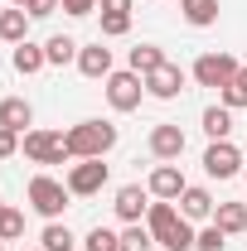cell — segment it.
Returning <instances> with one entry per match:
<instances>
[{
  "label": "cell",
  "mask_w": 247,
  "mask_h": 251,
  "mask_svg": "<svg viewBox=\"0 0 247 251\" xmlns=\"http://www.w3.org/2000/svg\"><path fill=\"white\" fill-rule=\"evenodd\" d=\"M238 68H243V63L233 58V53H199V58H194V82L223 92V87L238 77Z\"/></svg>",
  "instance_id": "cell-6"
},
{
  "label": "cell",
  "mask_w": 247,
  "mask_h": 251,
  "mask_svg": "<svg viewBox=\"0 0 247 251\" xmlns=\"http://www.w3.org/2000/svg\"><path fill=\"white\" fill-rule=\"evenodd\" d=\"M209 222H218L228 237H238V232H247V203H218Z\"/></svg>",
  "instance_id": "cell-19"
},
{
  "label": "cell",
  "mask_w": 247,
  "mask_h": 251,
  "mask_svg": "<svg viewBox=\"0 0 247 251\" xmlns=\"http://www.w3.org/2000/svg\"><path fill=\"white\" fill-rule=\"evenodd\" d=\"M97 15H102V34L107 39H122L131 29V0H97Z\"/></svg>",
  "instance_id": "cell-13"
},
{
  "label": "cell",
  "mask_w": 247,
  "mask_h": 251,
  "mask_svg": "<svg viewBox=\"0 0 247 251\" xmlns=\"http://www.w3.org/2000/svg\"><path fill=\"white\" fill-rule=\"evenodd\" d=\"M68 193L73 198H93V193H102V184H107V164L102 159H73V169H68Z\"/></svg>",
  "instance_id": "cell-7"
},
{
  "label": "cell",
  "mask_w": 247,
  "mask_h": 251,
  "mask_svg": "<svg viewBox=\"0 0 247 251\" xmlns=\"http://www.w3.org/2000/svg\"><path fill=\"white\" fill-rule=\"evenodd\" d=\"M0 208H5V198H0Z\"/></svg>",
  "instance_id": "cell-36"
},
{
  "label": "cell",
  "mask_w": 247,
  "mask_h": 251,
  "mask_svg": "<svg viewBox=\"0 0 247 251\" xmlns=\"http://www.w3.org/2000/svg\"><path fill=\"white\" fill-rule=\"evenodd\" d=\"M223 247H228V232L218 222H209L204 232H194V251H223Z\"/></svg>",
  "instance_id": "cell-29"
},
{
  "label": "cell",
  "mask_w": 247,
  "mask_h": 251,
  "mask_svg": "<svg viewBox=\"0 0 247 251\" xmlns=\"http://www.w3.org/2000/svg\"><path fill=\"white\" fill-rule=\"evenodd\" d=\"M180 15L194 29H209V25H218V0H180Z\"/></svg>",
  "instance_id": "cell-20"
},
{
  "label": "cell",
  "mask_w": 247,
  "mask_h": 251,
  "mask_svg": "<svg viewBox=\"0 0 247 251\" xmlns=\"http://www.w3.org/2000/svg\"><path fill=\"white\" fill-rule=\"evenodd\" d=\"M180 213H185L189 222L214 218V193H209V188H199V184H189L185 193H180Z\"/></svg>",
  "instance_id": "cell-17"
},
{
  "label": "cell",
  "mask_w": 247,
  "mask_h": 251,
  "mask_svg": "<svg viewBox=\"0 0 247 251\" xmlns=\"http://www.w3.org/2000/svg\"><path fill=\"white\" fill-rule=\"evenodd\" d=\"M68 203H73V193H68L63 179H54V174H34V179H30V208L39 213V218L59 222Z\"/></svg>",
  "instance_id": "cell-3"
},
{
  "label": "cell",
  "mask_w": 247,
  "mask_h": 251,
  "mask_svg": "<svg viewBox=\"0 0 247 251\" xmlns=\"http://www.w3.org/2000/svg\"><path fill=\"white\" fill-rule=\"evenodd\" d=\"M25 10H30V20H49L54 10H63V0H30Z\"/></svg>",
  "instance_id": "cell-31"
},
{
  "label": "cell",
  "mask_w": 247,
  "mask_h": 251,
  "mask_svg": "<svg viewBox=\"0 0 247 251\" xmlns=\"http://www.w3.org/2000/svg\"><path fill=\"white\" fill-rule=\"evenodd\" d=\"M180 92H185V73H180L170 58L160 63L155 73H146V97H155V101H175Z\"/></svg>",
  "instance_id": "cell-9"
},
{
  "label": "cell",
  "mask_w": 247,
  "mask_h": 251,
  "mask_svg": "<svg viewBox=\"0 0 247 251\" xmlns=\"http://www.w3.org/2000/svg\"><path fill=\"white\" fill-rule=\"evenodd\" d=\"M204 135L209 140H228L233 135V111L218 101V106H204Z\"/></svg>",
  "instance_id": "cell-22"
},
{
  "label": "cell",
  "mask_w": 247,
  "mask_h": 251,
  "mask_svg": "<svg viewBox=\"0 0 247 251\" xmlns=\"http://www.w3.org/2000/svg\"><path fill=\"white\" fill-rule=\"evenodd\" d=\"M146 188H151V198H160V203H180V193H185L189 184H185V174H180L175 164H155Z\"/></svg>",
  "instance_id": "cell-11"
},
{
  "label": "cell",
  "mask_w": 247,
  "mask_h": 251,
  "mask_svg": "<svg viewBox=\"0 0 247 251\" xmlns=\"http://www.w3.org/2000/svg\"><path fill=\"white\" fill-rule=\"evenodd\" d=\"M78 73H83V77H102V82H107V77L117 73V68H112V49H102V39L88 44V49H78Z\"/></svg>",
  "instance_id": "cell-14"
},
{
  "label": "cell",
  "mask_w": 247,
  "mask_h": 251,
  "mask_svg": "<svg viewBox=\"0 0 247 251\" xmlns=\"http://www.w3.org/2000/svg\"><path fill=\"white\" fill-rule=\"evenodd\" d=\"M20 140H25L20 130H5V126H0V159H15V155H20Z\"/></svg>",
  "instance_id": "cell-30"
},
{
  "label": "cell",
  "mask_w": 247,
  "mask_h": 251,
  "mask_svg": "<svg viewBox=\"0 0 247 251\" xmlns=\"http://www.w3.org/2000/svg\"><path fill=\"white\" fill-rule=\"evenodd\" d=\"M122 251H155L151 227H146V222H126V232H122Z\"/></svg>",
  "instance_id": "cell-25"
},
{
  "label": "cell",
  "mask_w": 247,
  "mask_h": 251,
  "mask_svg": "<svg viewBox=\"0 0 247 251\" xmlns=\"http://www.w3.org/2000/svg\"><path fill=\"white\" fill-rule=\"evenodd\" d=\"M20 237H25V213L5 203L0 208V242H20Z\"/></svg>",
  "instance_id": "cell-27"
},
{
  "label": "cell",
  "mask_w": 247,
  "mask_h": 251,
  "mask_svg": "<svg viewBox=\"0 0 247 251\" xmlns=\"http://www.w3.org/2000/svg\"><path fill=\"white\" fill-rule=\"evenodd\" d=\"M10 5H30V0H10Z\"/></svg>",
  "instance_id": "cell-33"
},
{
  "label": "cell",
  "mask_w": 247,
  "mask_h": 251,
  "mask_svg": "<svg viewBox=\"0 0 247 251\" xmlns=\"http://www.w3.org/2000/svg\"><path fill=\"white\" fill-rule=\"evenodd\" d=\"M63 10H68L73 20H83V15H93V10H97V0H63Z\"/></svg>",
  "instance_id": "cell-32"
},
{
  "label": "cell",
  "mask_w": 247,
  "mask_h": 251,
  "mask_svg": "<svg viewBox=\"0 0 247 251\" xmlns=\"http://www.w3.org/2000/svg\"><path fill=\"white\" fill-rule=\"evenodd\" d=\"M160 63H165V49H155V44H136V49H131V73H141V77L155 73Z\"/></svg>",
  "instance_id": "cell-24"
},
{
  "label": "cell",
  "mask_w": 247,
  "mask_h": 251,
  "mask_svg": "<svg viewBox=\"0 0 247 251\" xmlns=\"http://www.w3.org/2000/svg\"><path fill=\"white\" fill-rule=\"evenodd\" d=\"M0 251H5V242H0Z\"/></svg>",
  "instance_id": "cell-37"
},
{
  "label": "cell",
  "mask_w": 247,
  "mask_h": 251,
  "mask_svg": "<svg viewBox=\"0 0 247 251\" xmlns=\"http://www.w3.org/2000/svg\"><path fill=\"white\" fill-rule=\"evenodd\" d=\"M243 179H247V164H243Z\"/></svg>",
  "instance_id": "cell-34"
},
{
  "label": "cell",
  "mask_w": 247,
  "mask_h": 251,
  "mask_svg": "<svg viewBox=\"0 0 247 251\" xmlns=\"http://www.w3.org/2000/svg\"><path fill=\"white\" fill-rule=\"evenodd\" d=\"M218 97H223V106H228V111H243V106H247V63L238 68V77H233Z\"/></svg>",
  "instance_id": "cell-26"
},
{
  "label": "cell",
  "mask_w": 247,
  "mask_h": 251,
  "mask_svg": "<svg viewBox=\"0 0 247 251\" xmlns=\"http://www.w3.org/2000/svg\"><path fill=\"white\" fill-rule=\"evenodd\" d=\"M73 242H78V237H73L68 222H49V227L39 232V247L44 251H73Z\"/></svg>",
  "instance_id": "cell-23"
},
{
  "label": "cell",
  "mask_w": 247,
  "mask_h": 251,
  "mask_svg": "<svg viewBox=\"0 0 247 251\" xmlns=\"http://www.w3.org/2000/svg\"><path fill=\"white\" fill-rule=\"evenodd\" d=\"M0 39H5V44H25V39H30V10H25V5L0 10Z\"/></svg>",
  "instance_id": "cell-18"
},
{
  "label": "cell",
  "mask_w": 247,
  "mask_h": 251,
  "mask_svg": "<svg viewBox=\"0 0 247 251\" xmlns=\"http://www.w3.org/2000/svg\"><path fill=\"white\" fill-rule=\"evenodd\" d=\"M78 49H83V44H78L73 34H49V44H44V53H49V63H54V68L78 63Z\"/></svg>",
  "instance_id": "cell-21"
},
{
  "label": "cell",
  "mask_w": 247,
  "mask_h": 251,
  "mask_svg": "<svg viewBox=\"0 0 247 251\" xmlns=\"http://www.w3.org/2000/svg\"><path fill=\"white\" fill-rule=\"evenodd\" d=\"M30 251H44V247H30Z\"/></svg>",
  "instance_id": "cell-35"
},
{
  "label": "cell",
  "mask_w": 247,
  "mask_h": 251,
  "mask_svg": "<svg viewBox=\"0 0 247 251\" xmlns=\"http://www.w3.org/2000/svg\"><path fill=\"white\" fill-rule=\"evenodd\" d=\"M102 92H107V106H112V111H136L141 97H146V77L131 73V68H117V73L102 82Z\"/></svg>",
  "instance_id": "cell-4"
},
{
  "label": "cell",
  "mask_w": 247,
  "mask_h": 251,
  "mask_svg": "<svg viewBox=\"0 0 247 251\" xmlns=\"http://www.w3.org/2000/svg\"><path fill=\"white\" fill-rule=\"evenodd\" d=\"M20 150L25 159L34 164H68V145H63V130H25V140H20Z\"/></svg>",
  "instance_id": "cell-5"
},
{
  "label": "cell",
  "mask_w": 247,
  "mask_h": 251,
  "mask_svg": "<svg viewBox=\"0 0 247 251\" xmlns=\"http://www.w3.org/2000/svg\"><path fill=\"white\" fill-rule=\"evenodd\" d=\"M0 126H5V130H20V135H25V130L34 126V106L25 101V97H5V101H0Z\"/></svg>",
  "instance_id": "cell-16"
},
{
  "label": "cell",
  "mask_w": 247,
  "mask_h": 251,
  "mask_svg": "<svg viewBox=\"0 0 247 251\" xmlns=\"http://www.w3.org/2000/svg\"><path fill=\"white\" fill-rule=\"evenodd\" d=\"M83 247H88V251H122V232H112V227H93V232L83 237Z\"/></svg>",
  "instance_id": "cell-28"
},
{
  "label": "cell",
  "mask_w": 247,
  "mask_h": 251,
  "mask_svg": "<svg viewBox=\"0 0 247 251\" xmlns=\"http://www.w3.org/2000/svg\"><path fill=\"white\" fill-rule=\"evenodd\" d=\"M63 145L73 159H107V150L117 145V126L112 121H78L63 130Z\"/></svg>",
  "instance_id": "cell-2"
},
{
  "label": "cell",
  "mask_w": 247,
  "mask_h": 251,
  "mask_svg": "<svg viewBox=\"0 0 247 251\" xmlns=\"http://www.w3.org/2000/svg\"><path fill=\"white\" fill-rule=\"evenodd\" d=\"M112 208H117V218H122V222H141L146 213H151V188L122 184V188H117V198H112Z\"/></svg>",
  "instance_id": "cell-12"
},
{
  "label": "cell",
  "mask_w": 247,
  "mask_h": 251,
  "mask_svg": "<svg viewBox=\"0 0 247 251\" xmlns=\"http://www.w3.org/2000/svg\"><path fill=\"white\" fill-rule=\"evenodd\" d=\"M10 63H15V73L20 77H34V73H44L49 68V53H44V44H15V53H10Z\"/></svg>",
  "instance_id": "cell-15"
},
{
  "label": "cell",
  "mask_w": 247,
  "mask_h": 251,
  "mask_svg": "<svg viewBox=\"0 0 247 251\" xmlns=\"http://www.w3.org/2000/svg\"><path fill=\"white\" fill-rule=\"evenodd\" d=\"M146 227H151L155 247H165V251H194V227H189V218L175 208V203H160V198H155L151 213H146Z\"/></svg>",
  "instance_id": "cell-1"
},
{
  "label": "cell",
  "mask_w": 247,
  "mask_h": 251,
  "mask_svg": "<svg viewBox=\"0 0 247 251\" xmlns=\"http://www.w3.org/2000/svg\"><path fill=\"white\" fill-rule=\"evenodd\" d=\"M151 155L160 159V164H175V159L185 155V130H180L175 121H160L151 130Z\"/></svg>",
  "instance_id": "cell-10"
},
{
  "label": "cell",
  "mask_w": 247,
  "mask_h": 251,
  "mask_svg": "<svg viewBox=\"0 0 247 251\" xmlns=\"http://www.w3.org/2000/svg\"><path fill=\"white\" fill-rule=\"evenodd\" d=\"M204 174H209V179H233V174H243V150H238L233 140H209V150H204Z\"/></svg>",
  "instance_id": "cell-8"
}]
</instances>
